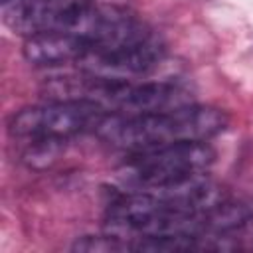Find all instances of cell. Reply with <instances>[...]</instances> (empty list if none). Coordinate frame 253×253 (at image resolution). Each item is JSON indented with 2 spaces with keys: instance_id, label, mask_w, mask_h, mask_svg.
I'll return each mask as SVG.
<instances>
[{
  "instance_id": "obj_2",
  "label": "cell",
  "mask_w": 253,
  "mask_h": 253,
  "mask_svg": "<svg viewBox=\"0 0 253 253\" xmlns=\"http://www.w3.org/2000/svg\"><path fill=\"white\" fill-rule=\"evenodd\" d=\"M213 160L215 150L208 142H178L128 154L119 178L130 190H148L202 174Z\"/></svg>"
},
{
  "instance_id": "obj_11",
  "label": "cell",
  "mask_w": 253,
  "mask_h": 253,
  "mask_svg": "<svg viewBox=\"0 0 253 253\" xmlns=\"http://www.w3.org/2000/svg\"><path fill=\"white\" fill-rule=\"evenodd\" d=\"M14 2H20V0H2V4H4V6H8V4H14Z\"/></svg>"
},
{
  "instance_id": "obj_3",
  "label": "cell",
  "mask_w": 253,
  "mask_h": 253,
  "mask_svg": "<svg viewBox=\"0 0 253 253\" xmlns=\"http://www.w3.org/2000/svg\"><path fill=\"white\" fill-rule=\"evenodd\" d=\"M109 115L91 101H51L40 107H28L16 113L10 123V134L18 138H67L83 130H97Z\"/></svg>"
},
{
  "instance_id": "obj_1",
  "label": "cell",
  "mask_w": 253,
  "mask_h": 253,
  "mask_svg": "<svg viewBox=\"0 0 253 253\" xmlns=\"http://www.w3.org/2000/svg\"><path fill=\"white\" fill-rule=\"evenodd\" d=\"M227 126L229 117L225 111L190 103L134 117L109 113L97 126V132L111 146L134 154L178 142H208Z\"/></svg>"
},
{
  "instance_id": "obj_4",
  "label": "cell",
  "mask_w": 253,
  "mask_h": 253,
  "mask_svg": "<svg viewBox=\"0 0 253 253\" xmlns=\"http://www.w3.org/2000/svg\"><path fill=\"white\" fill-rule=\"evenodd\" d=\"M95 0H20L4 6V24L20 36L73 30Z\"/></svg>"
},
{
  "instance_id": "obj_8",
  "label": "cell",
  "mask_w": 253,
  "mask_h": 253,
  "mask_svg": "<svg viewBox=\"0 0 253 253\" xmlns=\"http://www.w3.org/2000/svg\"><path fill=\"white\" fill-rule=\"evenodd\" d=\"M63 148H65V138H53V136L32 138V144L26 148L22 160L26 166L34 170H43L63 154Z\"/></svg>"
},
{
  "instance_id": "obj_6",
  "label": "cell",
  "mask_w": 253,
  "mask_h": 253,
  "mask_svg": "<svg viewBox=\"0 0 253 253\" xmlns=\"http://www.w3.org/2000/svg\"><path fill=\"white\" fill-rule=\"evenodd\" d=\"M162 57L164 43L156 36H152L134 45L115 49H89L77 65L81 67V71L97 77L128 81L130 77L150 73L156 65H160Z\"/></svg>"
},
{
  "instance_id": "obj_7",
  "label": "cell",
  "mask_w": 253,
  "mask_h": 253,
  "mask_svg": "<svg viewBox=\"0 0 253 253\" xmlns=\"http://www.w3.org/2000/svg\"><path fill=\"white\" fill-rule=\"evenodd\" d=\"M89 42L75 32H42L26 38L22 53L34 67H57L67 63H79L89 51Z\"/></svg>"
},
{
  "instance_id": "obj_9",
  "label": "cell",
  "mask_w": 253,
  "mask_h": 253,
  "mask_svg": "<svg viewBox=\"0 0 253 253\" xmlns=\"http://www.w3.org/2000/svg\"><path fill=\"white\" fill-rule=\"evenodd\" d=\"M75 251H89V253H119V251H128L132 249V241L125 239L115 233L107 235H87L75 241L73 245Z\"/></svg>"
},
{
  "instance_id": "obj_5",
  "label": "cell",
  "mask_w": 253,
  "mask_h": 253,
  "mask_svg": "<svg viewBox=\"0 0 253 253\" xmlns=\"http://www.w3.org/2000/svg\"><path fill=\"white\" fill-rule=\"evenodd\" d=\"M69 32L89 42V49H115L140 43L154 34L134 14L121 6H91Z\"/></svg>"
},
{
  "instance_id": "obj_10",
  "label": "cell",
  "mask_w": 253,
  "mask_h": 253,
  "mask_svg": "<svg viewBox=\"0 0 253 253\" xmlns=\"http://www.w3.org/2000/svg\"><path fill=\"white\" fill-rule=\"evenodd\" d=\"M239 231H243L249 239H253V210H251V213H249V217L245 219V223L241 225V229Z\"/></svg>"
}]
</instances>
